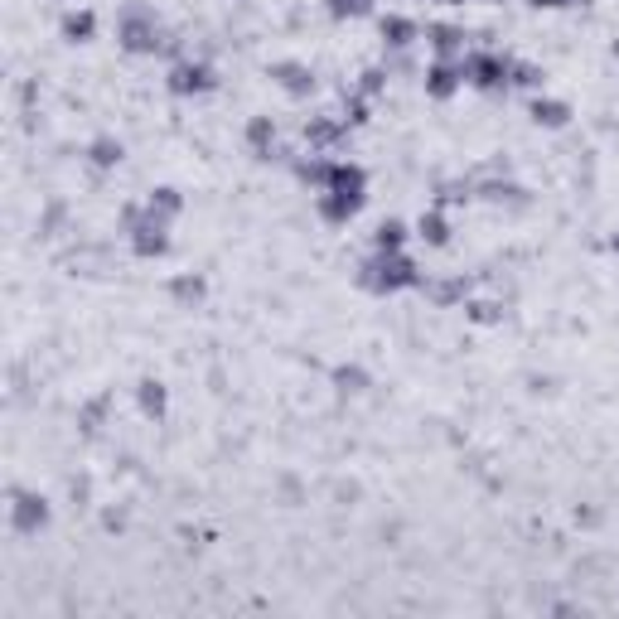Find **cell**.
I'll return each instance as SVG.
<instances>
[{
    "label": "cell",
    "mask_w": 619,
    "mask_h": 619,
    "mask_svg": "<svg viewBox=\"0 0 619 619\" xmlns=\"http://www.w3.org/2000/svg\"><path fill=\"white\" fill-rule=\"evenodd\" d=\"M533 116H537V121H552V126H557V121H566V112L557 107V102H537V107H533Z\"/></svg>",
    "instance_id": "3"
},
{
    "label": "cell",
    "mask_w": 619,
    "mask_h": 619,
    "mask_svg": "<svg viewBox=\"0 0 619 619\" xmlns=\"http://www.w3.org/2000/svg\"><path fill=\"white\" fill-rule=\"evenodd\" d=\"M39 523H44V498L24 494V498L15 503V527H20V533H34Z\"/></svg>",
    "instance_id": "1"
},
{
    "label": "cell",
    "mask_w": 619,
    "mask_h": 619,
    "mask_svg": "<svg viewBox=\"0 0 619 619\" xmlns=\"http://www.w3.org/2000/svg\"><path fill=\"white\" fill-rule=\"evenodd\" d=\"M203 83H209V73H203V68H179V73H175V87H179V93H189V87H203Z\"/></svg>",
    "instance_id": "2"
}]
</instances>
